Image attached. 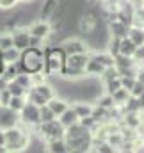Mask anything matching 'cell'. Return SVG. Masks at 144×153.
Segmentation results:
<instances>
[{
	"label": "cell",
	"mask_w": 144,
	"mask_h": 153,
	"mask_svg": "<svg viewBox=\"0 0 144 153\" xmlns=\"http://www.w3.org/2000/svg\"><path fill=\"white\" fill-rule=\"evenodd\" d=\"M43 53H45V75L48 78L62 75L64 66H66V53L61 48V45L57 46L46 45L43 46Z\"/></svg>",
	"instance_id": "1"
},
{
	"label": "cell",
	"mask_w": 144,
	"mask_h": 153,
	"mask_svg": "<svg viewBox=\"0 0 144 153\" xmlns=\"http://www.w3.org/2000/svg\"><path fill=\"white\" fill-rule=\"evenodd\" d=\"M20 62H22L23 71L29 73V75L45 71V53H43V48H39V46H27L25 50H22Z\"/></svg>",
	"instance_id": "2"
},
{
	"label": "cell",
	"mask_w": 144,
	"mask_h": 153,
	"mask_svg": "<svg viewBox=\"0 0 144 153\" xmlns=\"http://www.w3.org/2000/svg\"><path fill=\"white\" fill-rule=\"evenodd\" d=\"M32 130L43 143H48L53 139H64V134H66V128L59 123V119H53L48 123H39Z\"/></svg>",
	"instance_id": "3"
},
{
	"label": "cell",
	"mask_w": 144,
	"mask_h": 153,
	"mask_svg": "<svg viewBox=\"0 0 144 153\" xmlns=\"http://www.w3.org/2000/svg\"><path fill=\"white\" fill-rule=\"evenodd\" d=\"M41 123L39 119V107L32 102H27L23 105V109L20 111V125H23L25 128H34L36 125Z\"/></svg>",
	"instance_id": "4"
},
{
	"label": "cell",
	"mask_w": 144,
	"mask_h": 153,
	"mask_svg": "<svg viewBox=\"0 0 144 153\" xmlns=\"http://www.w3.org/2000/svg\"><path fill=\"white\" fill-rule=\"evenodd\" d=\"M68 144V153H85L91 152L93 148V134H85L80 137H73V139H66Z\"/></svg>",
	"instance_id": "5"
},
{
	"label": "cell",
	"mask_w": 144,
	"mask_h": 153,
	"mask_svg": "<svg viewBox=\"0 0 144 153\" xmlns=\"http://www.w3.org/2000/svg\"><path fill=\"white\" fill-rule=\"evenodd\" d=\"M27 29H29V34L30 36L39 38V39H43V41H48L50 36H52V32H53L50 20H37L34 23H30Z\"/></svg>",
	"instance_id": "6"
},
{
	"label": "cell",
	"mask_w": 144,
	"mask_h": 153,
	"mask_svg": "<svg viewBox=\"0 0 144 153\" xmlns=\"http://www.w3.org/2000/svg\"><path fill=\"white\" fill-rule=\"evenodd\" d=\"M61 48L64 50L66 55H73V53H84V52H91L89 50V45L85 41L78 38H66L61 43Z\"/></svg>",
	"instance_id": "7"
},
{
	"label": "cell",
	"mask_w": 144,
	"mask_h": 153,
	"mask_svg": "<svg viewBox=\"0 0 144 153\" xmlns=\"http://www.w3.org/2000/svg\"><path fill=\"white\" fill-rule=\"evenodd\" d=\"M16 125H20V114L7 105H0V130H7Z\"/></svg>",
	"instance_id": "8"
},
{
	"label": "cell",
	"mask_w": 144,
	"mask_h": 153,
	"mask_svg": "<svg viewBox=\"0 0 144 153\" xmlns=\"http://www.w3.org/2000/svg\"><path fill=\"white\" fill-rule=\"evenodd\" d=\"M11 36H13V46L18 48V50H25L29 46V41H30V34H29V29L27 27H14L11 30Z\"/></svg>",
	"instance_id": "9"
},
{
	"label": "cell",
	"mask_w": 144,
	"mask_h": 153,
	"mask_svg": "<svg viewBox=\"0 0 144 153\" xmlns=\"http://www.w3.org/2000/svg\"><path fill=\"white\" fill-rule=\"evenodd\" d=\"M30 143H32L30 134H29V132H25V134H23L18 141H14V143H7V144H5V153H20V152H25V150H29Z\"/></svg>",
	"instance_id": "10"
},
{
	"label": "cell",
	"mask_w": 144,
	"mask_h": 153,
	"mask_svg": "<svg viewBox=\"0 0 144 153\" xmlns=\"http://www.w3.org/2000/svg\"><path fill=\"white\" fill-rule=\"evenodd\" d=\"M46 105L50 107V111H52L53 114L59 117V116L70 107V100H68V98H62V96H59V94H55L53 98H50V100L46 102Z\"/></svg>",
	"instance_id": "11"
},
{
	"label": "cell",
	"mask_w": 144,
	"mask_h": 153,
	"mask_svg": "<svg viewBox=\"0 0 144 153\" xmlns=\"http://www.w3.org/2000/svg\"><path fill=\"white\" fill-rule=\"evenodd\" d=\"M59 4H61V0H43V5L39 7V18L41 20H50L55 14Z\"/></svg>",
	"instance_id": "12"
},
{
	"label": "cell",
	"mask_w": 144,
	"mask_h": 153,
	"mask_svg": "<svg viewBox=\"0 0 144 153\" xmlns=\"http://www.w3.org/2000/svg\"><path fill=\"white\" fill-rule=\"evenodd\" d=\"M108 32H110V36L121 39L128 34V25H125L123 22H119L117 18H114V20L108 22Z\"/></svg>",
	"instance_id": "13"
},
{
	"label": "cell",
	"mask_w": 144,
	"mask_h": 153,
	"mask_svg": "<svg viewBox=\"0 0 144 153\" xmlns=\"http://www.w3.org/2000/svg\"><path fill=\"white\" fill-rule=\"evenodd\" d=\"M57 119H59V123H61L64 128H68V126H71V125H75V123H78V119H80V117H78V114L75 112V109L70 105V107H68L62 114L59 116Z\"/></svg>",
	"instance_id": "14"
},
{
	"label": "cell",
	"mask_w": 144,
	"mask_h": 153,
	"mask_svg": "<svg viewBox=\"0 0 144 153\" xmlns=\"http://www.w3.org/2000/svg\"><path fill=\"white\" fill-rule=\"evenodd\" d=\"M103 70H105L103 64H100L94 57H89V61L85 64V76H96V78H100V75L103 73Z\"/></svg>",
	"instance_id": "15"
},
{
	"label": "cell",
	"mask_w": 144,
	"mask_h": 153,
	"mask_svg": "<svg viewBox=\"0 0 144 153\" xmlns=\"http://www.w3.org/2000/svg\"><path fill=\"white\" fill-rule=\"evenodd\" d=\"M45 152L48 153H68V144H66V139H53V141H48L45 143Z\"/></svg>",
	"instance_id": "16"
},
{
	"label": "cell",
	"mask_w": 144,
	"mask_h": 153,
	"mask_svg": "<svg viewBox=\"0 0 144 153\" xmlns=\"http://www.w3.org/2000/svg\"><path fill=\"white\" fill-rule=\"evenodd\" d=\"M135 50H137V45H135L132 39L128 38V36L121 38V41H119V53H121V55H128V57H134Z\"/></svg>",
	"instance_id": "17"
},
{
	"label": "cell",
	"mask_w": 144,
	"mask_h": 153,
	"mask_svg": "<svg viewBox=\"0 0 144 153\" xmlns=\"http://www.w3.org/2000/svg\"><path fill=\"white\" fill-rule=\"evenodd\" d=\"M73 109H75V112L78 114V117H84V116H91L93 112V103H89V102H85V100H78V102H71Z\"/></svg>",
	"instance_id": "18"
},
{
	"label": "cell",
	"mask_w": 144,
	"mask_h": 153,
	"mask_svg": "<svg viewBox=\"0 0 144 153\" xmlns=\"http://www.w3.org/2000/svg\"><path fill=\"white\" fill-rule=\"evenodd\" d=\"M128 38L132 39L137 46L144 45V27H137V25H130L128 27Z\"/></svg>",
	"instance_id": "19"
},
{
	"label": "cell",
	"mask_w": 144,
	"mask_h": 153,
	"mask_svg": "<svg viewBox=\"0 0 144 153\" xmlns=\"http://www.w3.org/2000/svg\"><path fill=\"white\" fill-rule=\"evenodd\" d=\"M20 55H22V50H18V48H14V46H9V48L2 50V57H4L5 64L20 61Z\"/></svg>",
	"instance_id": "20"
},
{
	"label": "cell",
	"mask_w": 144,
	"mask_h": 153,
	"mask_svg": "<svg viewBox=\"0 0 144 153\" xmlns=\"http://www.w3.org/2000/svg\"><path fill=\"white\" fill-rule=\"evenodd\" d=\"M22 71H23V68H22V62H20V61H16V62H9V64H5L4 76H5L7 80H13L14 76L18 75V73H22Z\"/></svg>",
	"instance_id": "21"
},
{
	"label": "cell",
	"mask_w": 144,
	"mask_h": 153,
	"mask_svg": "<svg viewBox=\"0 0 144 153\" xmlns=\"http://www.w3.org/2000/svg\"><path fill=\"white\" fill-rule=\"evenodd\" d=\"M105 141H107L110 146H114V148H116V152H117V150H119V146L125 143V137H123L121 130H116V132H110V134H107Z\"/></svg>",
	"instance_id": "22"
},
{
	"label": "cell",
	"mask_w": 144,
	"mask_h": 153,
	"mask_svg": "<svg viewBox=\"0 0 144 153\" xmlns=\"http://www.w3.org/2000/svg\"><path fill=\"white\" fill-rule=\"evenodd\" d=\"M112 98H114V103H116V105L123 107V105L128 102V98H130V91H128V89H125V87H119L117 91H114V93H112Z\"/></svg>",
	"instance_id": "23"
},
{
	"label": "cell",
	"mask_w": 144,
	"mask_h": 153,
	"mask_svg": "<svg viewBox=\"0 0 144 153\" xmlns=\"http://www.w3.org/2000/svg\"><path fill=\"white\" fill-rule=\"evenodd\" d=\"M7 91L11 93V96H27V89L23 85H20L14 78L7 82Z\"/></svg>",
	"instance_id": "24"
},
{
	"label": "cell",
	"mask_w": 144,
	"mask_h": 153,
	"mask_svg": "<svg viewBox=\"0 0 144 153\" xmlns=\"http://www.w3.org/2000/svg\"><path fill=\"white\" fill-rule=\"evenodd\" d=\"M27 103V96H11V100H9V103H7V107H11L13 111H16L18 114H20V111L23 109V105Z\"/></svg>",
	"instance_id": "25"
},
{
	"label": "cell",
	"mask_w": 144,
	"mask_h": 153,
	"mask_svg": "<svg viewBox=\"0 0 144 153\" xmlns=\"http://www.w3.org/2000/svg\"><path fill=\"white\" fill-rule=\"evenodd\" d=\"M39 119H41V123H48V121L57 119V116L53 114V112L50 111V107L45 103V105H41V107H39Z\"/></svg>",
	"instance_id": "26"
},
{
	"label": "cell",
	"mask_w": 144,
	"mask_h": 153,
	"mask_svg": "<svg viewBox=\"0 0 144 153\" xmlns=\"http://www.w3.org/2000/svg\"><path fill=\"white\" fill-rule=\"evenodd\" d=\"M119 87H121V76H116V78H112V80H108V82L103 84V89H105V93H108V94H112Z\"/></svg>",
	"instance_id": "27"
},
{
	"label": "cell",
	"mask_w": 144,
	"mask_h": 153,
	"mask_svg": "<svg viewBox=\"0 0 144 153\" xmlns=\"http://www.w3.org/2000/svg\"><path fill=\"white\" fill-rule=\"evenodd\" d=\"M14 80L20 84V85H23L27 91L32 87V80H30V75L29 73H25V71H22V73H18V75L14 76Z\"/></svg>",
	"instance_id": "28"
},
{
	"label": "cell",
	"mask_w": 144,
	"mask_h": 153,
	"mask_svg": "<svg viewBox=\"0 0 144 153\" xmlns=\"http://www.w3.org/2000/svg\"><path fill=\"white\" fill-rule=\"evenodd\" d=\"M78 123H80L82 126H85L87 130H94V128L100 125L93 116H84V117H80V119H78Z\"/></svg>",
	"instance_id": "29"
},
{
	"label": "cell",
	"mask_w": 144,
	"mask_h": 153,
	"mask_svg": "<svg viewBox=\"0 0 144 153\" xmlns=\"http://www.w3.org/2000/svg\"><path fill=\"white\" fill-rule=\"evenodd\" d=\"M9 46H13V36H11V32L9 30L0 32V50H5Z\"/></svg>",
	"instance_id": "30"
},
{
	"label": "cell",
	"mask_w": 144,
	"mask_h": 153,
	"mask_svg": "<svg viewBox=\"0 0 144 153\" xmlns=\"http://www.w3.org/2000/svg\"><path fill=\"white\" fill-rule=\"evenodd\" d=\"M143 93H144V82L137 80V82L134 84V87L130 89V96H135V98H137V96H141Z\"/></svg>",
	"instance_id": "31"
},
{
	"label": "cell",
	"mask_w": 144,
	"mask_h": 153,
	"mask_svg": "<svg viewBox=\"0 0 144 153\" xmlns=\"http://www.w3.org/2000/svg\"><path fill=\"white\" fill-rule=\"evenodd\" d=\"M135 82H137V76H121V87H125L128 91L134 87Z\"/></svg>",
	"instance_id": "32"
},
{
	"label": "cell",
	"mask_w": 144,
	"mask_h": 153,
	"mask_svg": "<svg viewBox=\"0 0 144 153\" xmlns=\"http://www.w3.org/2000/svg\"><path fill=\"white\" fill-rule=\"evenodd\" d=\"M18 4H20L18 0H0V9H2V11H7V9L16 7Z\"/></svg>",
	"instance_id": "33"
},
{
	"label": "cell",
	"mask_w": 144,
	"mask_h": 153,
	"mask_svg": "<svg viewBox=\"0 0 144 153\" xmlns=\"http://www.w3.org/2000/svg\"><path fill=\"white\" fill-rule=\"evenodd\" d=\"M9 100H11V93L7 91V87L5 89H2L0 91V105H7L9 103Z\"/></svg>",
	"instance_id": "34"
},
{
	"label": "cell",
	"mask_w": 144,
	"mask_h": 153,
	"mask_svg": "<svg viewBox=\"0 0 144 153\" xmlns=\"http://www.w3.org/2000/svg\"><path fill=\"white\" fill-rule=\"evenodd\" d=\"M5 132L4 130H0V148H5Z\"/></svg>",
	"instance_id": "35"
},
{
	"label": "cell",
	"mask_w": 144,
	"mask_h": 153,
	"mask_svg": "<svg viewBox=\"0 0 144 153\" xmlns=\"http://www.w3.org/2000/svg\"><path fill=\"white\" fill-rule=\"evenodd\" d=\"M4 71H5V61H4V57H2V50H0V75H4Z\"/></svg>",
	"instance_id": "36"
},
{
	"label": "cell",
	"mask_w": 144,
	"mask_h": 153,
	"mask_svg": "<svg viewBox=\"0 0 144 153\" xmlns=\"http://www.w3.org/2000/svg\"><path fill=\"white\" fill-rule=\"evenodd\" d=\"M7 82H9V80H7L5 76H4V75H0V91L7 87Z\"/></svg>",
	"instance_id": "37"
},
{
	"label": "cell",
	"mask_w": 144,
	"mask_h": 153,
	"mask_svg": "<svg viewBox=\"0 0 144 153\" xmlns=\"http://www.w3.org/2000/svg\"><path fill=\"white\" fill-rule=\"evenodd\" d=\"M137 103H139V109L143 111L144 109V93L141 94V96H137Z\"/></svg>",
	"instance_id": "38"
},
{
	"label": "cell",
	"mask_w": 144,
	"mask_h": 153,
	"mask_svg": "<svg viewBox=\"0 0 144 153\" xmlns=\"http://www.w3.org/2000/svg\"><path fill=\"white\" fill-rule=\"evenodd\" d=\"M18 2H22V4H27V2H32V0H18Z\"/></svg>",
	"instance_id": "39"
},
{
	"label": "cell",
	"mask_w": 144,
	"mask_h": 153,
	"mask_svg": "<svg viewBox=\"0 0 144 153\" xmlns=\"http://www.w3.org/2000/svg\"><path fill=\"white\" fill-rule=\"evenodd\" d=\"M141 112H143V114H144V109H143V111H141Z\"/></svg>",
	"instance_id": "40"
}]
</instances>
